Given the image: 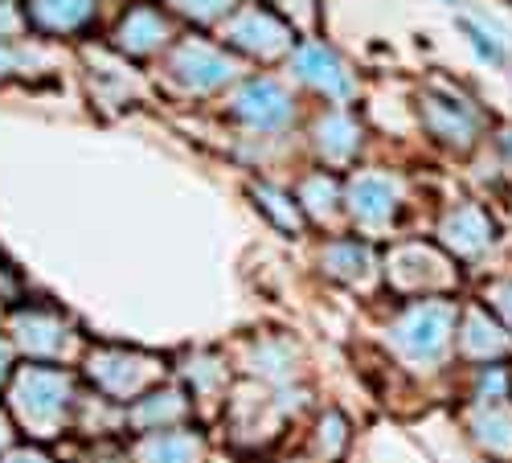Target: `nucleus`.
Masks as SVG:
<instances>
[{
	"instance_id": "8",
	"label": "nucleus",
	"mask_w": 512,
	"mask_h": 463,
	"mask_svg": "<svg viewBox=\"0 0 512 463\" xmlns=\"http://www.w3.org/2000/svg\"><path fill=\"white\" fill-rule=\"evenodd\" d=\"M496 304H500V312H504V316L512 320V279L496 287Z\"/></svg>"
},
{
	"instance_id": "9",
	"label": "nucleus",
	"mask_w": 512,
	"mask_h": 463,
	"mask_svg": "<svg viewBox=\"0 0 512 463\" xmlns=\"http://www.w3.org/2000/svg\"><path fill=\"white\" fill-rule=\"evenodd\" d=\"M17 463H37V459H17Z\"/></svg>"
},
{
	"instance_id": "3",
	"label": "nucleus",
	"mask_w": 512,
	"mask_h": 463,
	"mask_svg": "<svg viewBox=\"0 0 512 463\" xmlns=\"http://www.w3.org/2000/svg\"><path fill=\"white\" fill-rule=\"evenodd\" d=\"M480 443H488V451L496 455H512V410H504L500 402H488L484 418L476 423Z\"/></svg>"
},
{
	"instance_id": "5",
	"label": "nucleus",
	"mask_w": 512,
	"mask_h": 463,
	"mask_svg": "<svg viewBox=\"0 0 512 463\" xmlns=\"http://www.w3.org/2000/svg\"><path fill=\"white\" fill-rule=\"evenodd\" d=\"M300 66L312 74V78H320V82H328L332 91H345V78L336 74V62L324 54V50H308L304 58H300Z\"/></svg>"
},
{
	"instance_id": "2",
	"label": "nucleus",
	"mask_w": 512,
	"mask_h": 463,
	"mask_svg": "<svg viewBox=\"0 0 512 463\" xmlns=\"http://www.w3.org/2000/svg\"><path fill=\"white\" fill-rule=\"evenodd\" d=\"M492 234H496L492 218H484V209H476V205L455 209L451 222H447V238H451V246L459 250V255H476V250H484L492 242Z\"/></svg>"
},
{
	"instance_id": "1",
	"label": "nucleus",
	"mask_w": 512,
	"mask_h": 463,
	"mask_svg": "<svg viewBox=\"0 0 512 463\" xmlns=\"http://www.w3.org/2000/svg\"><path fill=\"white\" fill-rule=\"evenodd\" d=\"M451 320H455V308H451V304H418V308L402 320L398 341H402V349H406L410 357L431 361V357H439L443 345H447Z\"/></svg>"
},
{
	"instance_id": "6",
	"label": "nucleus",
	"mask_w": 512,
	"mask_h": 463,
	"mask_svg": "<svg viewBox=\"0 0 512 463\" xmlns=\"http://www.w3.org/2000/svg\"><path fill=\"white\" fill-rule=\"evenodd\" d=\"M357 197H361V214L365 218H373V214H386V209H390V189L386 185H381V181H365L361 189H357Z\"/></svg>"
},
{
	"instance_id": "7",
	"label": "nucleus",
	"mask_w": 512,
	"mask_h": 463,
	"mask_svg": "<svg viewBox=\"0 0 512 463\" xmlns=\"http://www.w3.org/2000/svg\"><path fill=\"white\" fill-rule=\"evenodd\" d=\"M463 33L472 37V46H476V54H480L484 62H492V66H496V62H504V50L496 46V41H492V37H488L484 29H476L472 21H463Z\"/></svg>"
},
{
	"instance_id": "4",
	"label": "nucleus",
	"mask_w": 512,
	"mask_h": 463,
	"mask_svg": "<svg viewBox=\"0 0 512 463\" xmlns=\"http://www.w3.org/2000/svg\"><path fill=\"white\" fill-rule=\"evenodd\" d=\"M467 353H504L508 349V341H504V336H500V328L488 320L484 324V312H472V320H467Z\"/></svg>"
},
{
	"instance_id": "10",
	"label": "nucleus",
	"mask_w": 512,
	"mask_h": 463,
	"mask_svg": "<svg viewBox=\"0 0 512 463\" xmlns=\"http://www.w3.org/2000/svg\"><path fill=\"white\" fill-rule=\"evenodd\" d=\"M508 152H512V136H508Z\"/></svg>"
},
{
	"instance_id": "11",
	"label": "nucleus",
	"mask_w": 512,
	"mask_h": 463,
	"mask_svg": "<svg viewBox=\"0 0 512 463\" xmlns=\"http://www.w3.org/2000/svg\"><path fill=\"white\" fill-rule=\"evenodd\" d=\"M447 5H455V0H447Z\"/></svg>"
}]
</instances>
